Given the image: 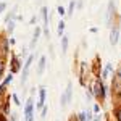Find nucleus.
Segmentation results:
<instances>
[{
  "label": "nucleus",
  "mask_w": 121,
  "mask_h": 121,
  "mask_svg": "<svg viewBox=\"0 0 121 121\" xmlns=\"http://www.w3.org/2000/svg\"><path fill=\"white\" fill-rule=\"evenodd\" d=\"M92 94L95 99H99V100H103L105 99V86H103L102 79H94V84H92Z\"/></svg>",
  "instance_id": "obj_1"
},
{
  "label": "nucleus",
  "mask_w": 121,
  "mask_h": 121,
  "mask_svg": "<svg viewBox=\"0 0 121 121\" xmlns=\"http://www.w3.org/2000/svg\"><path fill=\"white\" fill-rule=\"evenodd\" d=\"M71 97H73V84L68 82V84H66V91L61 94V99H60L61 107H66L68 103L71 102Z\"/></svg>",
  "instance_id": "obj_2"
},
{
  "label": "nucleus",
  "mask_w": 121,
  "mask_h": 121,
  "mask_svg": "<svg viewBox=\"0 0 121 121\" xmlns=\"http://www.w3.org/2000/svg\"><path fill=\"white\" fill-rule=\"evenodd\" d=\"M115 16V2H110L108 3V8H107V16H105V23L108 28H112V18Z\"/></svg>",
  "instance_id": "obj_3"
},
{
  "label": "nucleus",
  "mask_w": 121,
  "mask_h": 121,
  "mask_svg": "<svg viewBox=\"0 0 121 121\" xmlns=\"http://www.w3.org/2000/svg\"><path fill=\"white\" fill-rule=\"evenodd\" d=\"M32 108H34V102H32V99H29L28 102H26V107H24V118L26 121H32Z\"/></svg>",
  "instance_id": "obj_4"
},
{
  "label": "nucleus",
  "mask_w": 121,
  "mask_h": 121,
  "mask_svg": "<svg viewBox=\"0 0 121 121\" xmlns=\"http://www.w3.org/2000/svg\"><path fill=\"white\" fill-rule=\"evenodd\" d=\"M118 40H120V28L113 24V29L110 31V44L115 47L118 44Z\"/></svg>",
  "instance_id": "obj_5"
},
{
  "label": "nucleus",
  "mask_w": 121,
  "mask_h": 121,
  "mask_svg": "<svg viewBox=\"0 0 121 121\" xmlns=\"http://www.w3.org/2000/svg\"><path fill=\"white\" fill-rule=\"evenodd\" d=\"M31 63H32V55L28 56V60H26V63H24V68H23V78H21V84L26 82V79H28V74H29V68H31Z\"/></svg>",
  "instance_id": "obj_6"
},
{
  "label": "nucleus",
  "mask_w": 121,
  "mask_h": 121,
  "mask_svg": "<svg viewBox=\"0 0 121 121\" xmlns=\"http://www.w3.org/2000/svg\"><path fill=\"white\" fill-rule=\"evenodd\" d=\"M8 39L2 37L0 39V56H5L7 55V52H8Z\"/></svg>",
  "instance_id": "obj_7"
},
{
  "label": "nucleus",
  "mask_w": 121,
  "mask_h": 121,
  "mask_svg": "<svg viewBox=\"0 0 121 121\" xmlns=\"http://www.w3.org/2000/svg\"><path fill=\"white\" fill-rule=\"evenodd\" d=\"M45 87H40L39 89V103H37V107L39 108H44V103H45Z\"/></svg>",
  "instance_id": "obj_8"
},
{
  "label": "nucleus",
  "mask_w": 121,
  "mask_h": 121,
  "mask_svg": "<svg viewBox=\"0 0 121 121\" xmlns=\"http://www.w3.org/2000/svg\"><path fill=\"white\" fill-rule=\"evenodd\" d=\"M45 63H47V58H45V56H40L39 65H37V74H39V76L44 73V69H45Z\"/></svg>",
  "instance_id": "obj_9"
},
{
  "label": "nucleus",
  "mask_w": 121,
  "mask_h": 121,
  "mask_svg": "<svg viewBox=\"0 0 121 121\" xmlns=\"http://www.w3.org/2000/svg\"><path fill=\"white\" fill-rule=\"evenodd\" d=\"M113 71V65L112 63H107V66H105V69L102 71V79H107L108 78V74Z\"/></svg>",
  "instance_id": "obj_10"
},
{
  "label": "nucleus",
  "mask_w": 121,
  "mask_h": 121,
  "mask_svg": "<svg viewBox=\"0 0 121 121\" xmlns=\"http://www.w3.org/2000/svg\"><path fill=\"white\" fill-rule=\"evenodd\" d=\"M39 36H40V28H36V31H34V36H32V42H31V48H32V47L36 45V42H37L39 40Z\"/></svg>",
  "instance_id": "obj_11"
},
{
  "label": "nucleus",
  "mask_w": 121,
  "mask_h": 121,
  "mask_svg": "<svg viewBox=\"0 0 121 121\" xmlns=\"http://www.w3.org/2000/svg\"><path fill=\"white\" fill-rule=\"evenodd\" d=\"M18 68H19V65H18L16 56H11V71H13V73H16V71H18Z\"/></svg>",
  "instance_id": "obj_12"
},
{
  "label": "nucleus",
  "mask_w": 121,
  "mask_h": 121,
  "mask_svg": "<svg viewBox=\"0 0 121 121\" xmlns=\"http://www.w3.org/2000/svg\"><path fill=\"white\" fill-rule=\"evenodd\" d=\"M61 50H63V53L68 50V37H66V36L61 37Z\"/></svg>",
  "instance_id": "obj_13"
},
{
  "label": "nucleus",
  "mask_w": 121,
  "mask_h": 121,
  "mask_svg": "<svg viewBox=\"0 0 121 121\" xmlns=\"http://www.w3.org/2000/svg\"><path fill=\"white\" fill-rule=\"evenodd\" d=\"M63 31H65V21L61 19V21L58 23V36H60V37H63Z\"/></svg>",
  "instance_id": "obj_14"
},
{
  "label": "nucleus",
  "mask_w": 121,
  "mask_h": 121,
  "mask_svg": "<svg viewBox=\"0 0 121 121\" xmlns=\"http://www.w3.org/2000/svg\"><path fill=\"white\" fill-rule=\"evenodd\" d=\"M73 11H74V0H71V2H69V7H68L66 15H68V16H71V15H73Z\"/></svg>",
  "instance_id": "obj_15"
},
{
  "label": "nucleus",
  "mask_w": 121,
  "mask_h": 121,
  "mask_svg": "<svg viewBox=\"0 0 121 121\" xmlns=\"http://www.w3.org/2000/svg\"><path fill=\"white\" fill-rule=\"evenodd\" d=\"M7 29H8L10 34L13 32V29H15V19H10V21H8V28H7Z\"/></svg>",
  "instance_id": "obj_16"
},
{
  "label": "nucleus",
  "mask_w": 121,
  "mask_h": 121,
  "mask_svg": "<svg viewBox=\"0 0 121 121\" xmlns=\"http://www.w3.org/2000/svg\"><path fill=\"white\" fill-rule=\"evenodd\" d=\"M78 120H79V121H87V113H86V112L79 113V116H78Z\"/></svg>",
  "instance_id": "obj_17"
},
{
  "label": "nucleus",
  "mask_w": 121,
  "mask_h": 121,
  "mask_svg": "<svg viewBox=\"0 0 121 121\" xmlns=\"http://www.w3.org/2000/svg\"><path fill=\"white\" fill-rule=\"evenodd\" d=\"M56 11H58V15H60V16H65V15H66V10L63 8V7H61V5H60V7H58V8H56Z\"/></svg>",
  "instance_id": "obj_18"
},
{
  "label": "nucleus",
  "mask_w": 121,
  "mask_h": 121,
  "mask_svg": "<svg viewBox=\"0 0 121 121\" xmlns=\"http://www.w3.org/2000/svg\"><path fill=\"white\" fill-rule=\"evenodd\" d=\"M115 116H116V121H121V107L115 110Z\"/></svg>",
  "instance_id": "obj_19"
},
{
  "label": "nucleus",
  "mask_w": 121,
  "mask_h": 121,
  "mask_svg": "<svg viewBox=\"0 0 121 121\" xmlns=\"http://www.w3.org/2000/svg\"><path fill=\"white\" fill-rule=\"evenodd\" d=\"M2 73H3V58L0 56V78H2Z\"/></svg>",
  "instance_id": "obj_20"
},
{
  "label": "nucleus",
  "mask_w": 121,
  "mask_h": 121,
  "mask_svg": "<svg viewBox=\"0 0 121 121\" xmlns=\"http://www.w3.org/2000/svg\"><path fill=\"white\" fill-rule=\"evenodd\" d=\"M115 74H116V78H118V79H121V65L118 66V69H116V73H115Z\"/></svg>",
  "instance_id": "obj_21"
},
{
  "label": "nucleus",
  "mask_w": 121,
  "mask_h": 121,
  "mask_svg": "<svg viewBox=\"0 0 121 121\" xmlns=\"http://www.w3.org/2000/svg\"><path fill=\"white\" fill-rule=\"evenodd\" d=\"M7 8V3H3V2H0V13L3 11V10Z\"/></svg>",
  "instance_id": "obj_22"
},
{
  "label": "nucleus",
  "mask_w": 121,
  "mask_h": 121,
  "mask_svg": "<svg viewBox=\"0 0 121 121\" xmlns=\"http://www.w3.org/2000/svg\"><path fill=\"white\" fill-rule=\"evenodd\" d=\"M13 100H15V103H16V105H19V99H18V95H16V94L13 95Z\"/></svg>",
  "instance_id": "obj_23"
},
{
  "label": "nucleus",
  "mask_w": 121,
  "mask_h": 121,
  "mask_svg": "<svg viewBox=\"0 0 121 121\" xmlns=\"http://www.w3.org/2000/svg\"><path fill=\"white\" fill-rule=\"evenodd\" d=\"M94 112H95V113H99V112H100V107H99V105H97V103H95V105H94Z\"/></svg>",
  "instance_id": "obj_24"
},
{
  "label": "nucleus",
  "mask_w": 121,
  "mask_h": 121,
  "mask_svg": "<svg viewBox=\"0 0 121 121\" xmlns=\"http://www.w3.org/2000/svg\"><path fill=\"white\" fill-rule=\"evenodd\" d=\"M0 121H7V118H5V116H2V115H0Z\"/></svg>",
  "instance_id": "obj_25"
}]
</instances>
